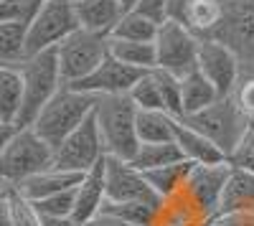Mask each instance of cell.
<instances>
[{"label": "cell", "instance_id": "6da1fadb", "mask_svg": "<svg viewBox=\"0 0 254 226\" xmlns=\"http://www.w3.org/2000/svg\"><path fill=\"white\" fill-rule=\"evenodd\" d=\"M94 119L104 142V150L112 158L132 160L140 137H137V107L127 94L99 97L94 107Z\"/></svg>", "mask_w": 254, "mask_h": 226}, {"label": "cell", "instance_id": "7a4b0ae2", "mask_svg": "<svg viewBox=\"0 0 254 226\" xmlns=\"http://www.w3.org/2000/svg\"><path fill=\"white\" fill-rule=\"evenodd\" d=\"M18 69H20V76H23V105H20V114H18L15 127H31L36 122V117L41 114V110H44L56 97V92L64 87L56 49L26 56L18 64Z\"/></svg>", "mask_w": 254, "mask_h": 226}, {"label": "cell", "instance_id": "3957f363", "mask_svg": "<svg viewBox=\"0 0 254 226\" xmlns=\"http://www.w3.org/2000/svg\"><path fill=\"white\" fill-rule=\"evenodd\" d=\"M94 107H97V97L64 84L56 92V97L41 110V114L36 117L31 127L36 130L38 137H44L56 150L81 122H87L94 114Z\"/></svg>", "mask_w": 254, "mask_h": 226}, {"label": "cell", "instance_id": "277c9868", "mask_svg": "<svg viewBox=\"0 0 254 226\" xmlns=\"http://www.w3.org/2000/svg\"><path fill=\"white\" fill-rule=\"evenodd\" d=\"M54 166V148L33 127H18L0 153V183L18 188L23 180Z\"/></svg>", "mask_w": 254, "mask_h": 226}, {"label": "cell", "instance_id": "5b68a950", "mask_svg": "<svg viewBox=\"0 0 254 226\" xmlns=\"http://www.w3.org/2000/svg\"><path fill=\"white\" fill-rule=\"evenodd\" d=\"M190 127H196L198 132H203L214 145L226 155L237 150V145L244 140V135L252 130L254 122L239 110V105L234 102V97H221L216 99L211 107L190 114V117H183Z\"/></svg>", "mask_w": 254, "mask_h": 226}, {"label": "cell", "instance_id": "8992f818", "mask_svg": "<svg viewBox=\"0 0 254 226\" xmlns=\"http://www.w3.org/2000/svg\"><path fill=\"white\" fill-rule=\"evenodd\" d=\"M79 28L76 18V0H49L44 3L33 18L28 20V36H26V56L56 49L66 36Z\"/></svg>", "mask_w": 254, "mask_h": 226}, {"label": "cell", "instance_id": "52a82bcc", "mask_svg": "<svg viewBox=\"0 0 254 226\" xmlns=\"http://www.w3.org/2000/svg\"><path fill=\"white\" fill-rule=\"evenodd\" d=\"M107 54H110V38L107 36L76 28L71 36H66L56 46V58H59L64 84H74V81L92 74L107 58Z\"/></svg>", "mask_w": 254, "mask_h": 226}, {"label": "cell", "instance_id": "ba28073f", "mask_svg": "<svg viewBox=\"0 0 254 226\" xmlns=\"http://www.w3.org/2000/svg\"><path fill=\"white\" fill-rule=\"evenodd\" d=\"M208 38L234 51L242 71H254V0H221V23Z\"/></svg>", "mask_w": 254, "mask_h": 226}, {"label": "cell", "instance_id": "9c48e42d", "mask_svg": "<svg viewBox=\"0 0 254 226\" xmlns=\"http://www.w3.org/2000/svg\"><path fill=\"white\" fill-rule=\"evenodd\" d=\"M198 46H201V38L193 31H188L181 23L163 20L155 38V58H158L155 69L171 71L176 76H186L188 71L198 66Z\"/></svg>", "mask_w": 254, "mask_h": 226}, {"label": "cell", "instance_id": "30bf717a", "mask_svg": "<svg viewBox=\"0 0 254 226\" xmlns=\"http://www.w3.org/2000/svg\"><path fill=\"white\" fill-rule=\"evenodd\" d=\"M104 155H107V150H104L97 119L92 114L54 150V168L71 170V173H87Z\"/></svg>", "mask_w": 254, "mask_h": 226}, {"label": "cell", "instance_id": "8fae6325", "mask_svg": "<svg viewBox=\"0 0 254 226\" xmlns=\"http://www.w3.org/2000/svg\"><path fill=\"white\" fill-rule=\"evenodd\" d=\"M104 180H107V201H140L160 206V196L147 183V175L135 168L130 160L104 155Z\"/></svg>", "mask_w": 254, "mask_h": 226}, {"label": "cell", "instance_id": "7c38bea8", "mask_svg": "<svg viewBox=\"0 0 254 226\" xmlns=\"http://www.w3.org/2000/svg\"><path fill=\"white\" fill-rule=\"evenodd\" d=\"M211 84L216 87L219 97H231L237 81L242 76V61L226 44L216 38H201L198 46V66H196Z\"/></svg>", "mask_w": 254, "mask_h": 226}, {"label": "cell", "instance_id": "4fadbf2b", "mask_svg": "<svg viewBox=\"0 0 254 226\" xmlns=\"http://www.w3.org/2000/svg\"><path fill=\"white\" fill-rule=\"evenodd\" d=\"M145 71L140 69H132L117 61L112 54H107V58L102 61V64L87 74L84 79L74 81V84H66V87H74L84 94H92V97H115V94H130V89L135 87V81L142 76Z\"/></svg>", "mask_w": 254, "mask_h": 226}, {"label": "cell", "instance_id": "5bb4252c", "mask_svg": "<svg viewBox=\"0 0 254 226\" xmlns=\"http://www.w3.org/2000/svg\"><path fill=\"white\" fill-rule=\"evenodd\" d=\"M229 170L231 166L226 160V163H214V166H193V170L188 175L186 188L208 219H214L219 214V203L224 196Z\"/></svg>", "mask_w": 254, "mask_h": 226}, {"label": "cell", "instance_id": "9a60e30c", "mask_svg": "<svg viewBox=\"0 0 254 226\" xmlns=\"http://www.w3.org/2000/svg\"><path fill=\"white\" fill-rule=\"evenodd\" d=\"M104 201H107V180H104V158L97 163L94 168H89L81 175V180L74 188V214L71 221H76L79 226L87 224L89 219H94Z\"/></svg>", "mask_w": 254, "mask_h": 226}, {"label": "cell", "instance_id": "2e32d148", "mask_svg": "<svg viewBox=\"0 0 254 226\" xmlns=\"http://www.w3.org/2000/svg\"><path fill=\"white\" fill-rule=\"evenodd\" d=\"M173 140L181 148L183 158L196 163V166H214V163H226V155L211 142L203 132L190 127L186 119H176L173 125Z\"/></svg>", "mask_w": 254, "mask_h": 226}, {"label": "cell", "instance_id": "e0dca14e", "mask_svg": "<svg viewBox=\"0 0 254 226\" xmlns=\"http://www.w3.org/2000/svg\"><path fill=\"white\" fill-rule=\"evenodd\" d=\"M208 224L211 219L201 211V206L193 201L186 186L178 193L163 198L155 219V226H208Z\"/></svg>", "mask_w": 254, "mask_h": 226}, {"label": "cell", "instance_id": "ac0fdd59", "mask_svg": "<svg viewBox=\"0 0 254 226\" xmlns=\"http://www.w3.org/2000/svg\"><path fill=\"white\" fill-rule=\"evenodd\" d=\"M125 8L120 0H76V18L79 28L92 31L99 36H112L115 26L122 20Z\"/></svg>", "mask_w": 254, "mask_h": 226}, {"label": "cell", "instance_id": "d6986e66", "mask_svg": "<svg viewBox=\"0 0 254 226\" xmlns=\"http://www.w3.org/2000/svg\"><path fill=\"white\" fill-rule=\"evenodd\" d=\"M84 173H71V170H61V168H46L36 175H31L28 180H23L18 186V191L23 193L28 201H41L46 196L61 193V191H71L76 188V183L81 180Z\"/></svg>", "mask_w": 254, "mask_h": 226}, {"label": "cell", "instance_id": "ffe728a7", "mask_svg": "<svg viewBox=\"0 0 254 226\" xmlns=\"http://www.w3.org/2000/svg\"><path fill=\"white\" fill-rule=\"evenodd\" d=\"M231 211H254V173L242 168L229 170L219 214H231Z\"/></svg>", "mask_w": 254, "mask_h": 226}, {"label": "cell", "instance_id": "44dd1931", "mask_svg": "<svg viewBox=\"0 0 254 226\" xmlns=\"http://www.w3.org/2000/svg\"><path fill=\"white\" fill-rule=\"evenodd\" d=\"M181 92H183V117H190L206 107H211L219 97L216 87L198 71H188L186 76H181Z\"/></svg>", "mask_w": 254, "mask_h": 226}, {"label": "cell", "instance_id": "7402d4cb", "mask_svg": "<svg viewBox=\"0 0 254 226\" xmlns=\"http://www.w3.org/2000/svg\"><path fill=\"white\" fill-rule=\"evenodd\" d=\"M23 105V76L18 64H0V119L15 125Z\"/></svg>", "mask_w": 254, "mask_h": 226}, {"label": "cell", "instance_id": "603a6c76", "mask_svg": "<svg viewBox=\"0 0 254 226\" xmlns=\"http://www.w3.org/2000/svg\"><path fill=\"white\" fill-rule=\"evenodd\" d=\"M196 163L190 160H178V163H171V166H163V168H155V170H147V183L153 186V191L163 198L178 193L186 183H188V175L193 170Z\"/></svg>", "mask_w": 254, "mask_h": 226}, {"label": "cell", "instance_id": "cb8c5ba5", "mask_svg": "<svg viewBox=\"0 0 254 226\" xmlns=\"http://www.w3.org/2000/svg\"><path fill=\"white\" fill-rule=\"evenodd\" d=\"M178 160H186V158L181 148L176 145V140H171V142H140V148L130 163L142 173H147V170L171 166V163H178Z\"/></svg>", "mask_w": 254, "mask_h": 226}, {"label": "cell", "instance_id": "d4e9b609", "mask_svg": "<svg viewBox=\"0 0 254 226\" xmlns=\"http://www.w3.org/2000/svg\"><path fill=\"white\" fill-rule=\"evenodd\" d=\"M110 54L122 61V64L140 69V71H153L158 58H155V44H142V41H117L110 38Z\"/></svg>", "mask_w": 254, "mask_h": 226}, {"label": "cell", "instance_id": "484cf974", "mask_svg": "<svg viewBox=\"0 0 254 226\" xmlns=\"http://www.w3.org/2000/svg\"><path fill=\"white\" fill-rule=\"evenodd\" d=\"M176 117L163 110H137V137L140 142H171Z\"/></svg>", "mask_w": 254, "mask_h": 226}, {"label": "cell", "instance_id": "4316f807", "mask_svg": "<svg viewBox=\"0 0 254 226\" xmlns=\"http://www.w3.org/2000/svg\"><path fill=\"white\" fill-rule=\"evenodd\" d=\"M158 28L160 23H155L153 18H147L137 10H127L122 15V20L115 26L112 36L110 38H117V41H142V44H155L158 38Z\"/></svg>", "mask_w": 254, "mask_h": 226}, {"label": "cell", "instance_id": "83f0119b", "mask_svg": "<svg viewBox=\"0 0 254 226\" xmlns=\"http://www.w3.org/2000/svg\"><path fill=\"white\" fill-rule=\"evenodd\" d=\"M158 209L153 203H140V201H104L99 214H110L120 221H127L132 226H155Z\"/></svg>", "mask_w": 254, "mask_h": 226}, {"label": "cell", "instance_id": "f1b7e54d", "mask_svg": "<svg viewBox=\"0 0 254 226\" xmlns=\"http://www.w3.org/2000/svg\"><path fill=\"white\" fill-rule=\"evenodd\" d=\"M28 23H0V64H20L26 58Z\"/></svg>", "mask_w": 254, "mask_h": 226}, {"label": "cell", "instance_id": "f546056e", "mask_svg": "<svg viewBox=\"0 0 254 226\" xmlns=\"http://www.w3.org/2000/svg\"><path fill=\"white\" fill-rule=\"evenodd\" d=\"M219 23H221V0H196L193 8H190L188 31H193L198 38H208Z\"/></svg>", "mask_w": 254, "mask_h": 226}, {"label": "cell", "instance_id": "4dcf8cb0", "mask_svg": "<svg viewBox=\"0 0 254 226\" xmlns=\"http://www.w3.org/2000/svg\"><path fill=\"white\" fill-rule=\"evenodd\" d=\"M155 79H158V87H160V97H163V107L165 112L183 119V92H181V76L171 74V71H163V69H153Z\"/></svg>", "mask_w": 254, "mask_h": 226}, {"label": "cell", "instance_id": "1f68e13d", "mask_svg": "<svg viewBox=\"0 0 254 226\" xmlns=\"http://www.w3.org/2000/svg\"><path fill=\"white\" fill-rule=\"evenodd\" d=\"M132 99V105L137 110H163V97H160V87H158V79L153 71H145L137 81H135V87L130 89V94H127Z\"/></svg>", "mask_w": 254, "mask_h": 226}, {"label": "cell", "instance_id": "d6a6232c", "mask_svg": "<svg viewBox=\"0 0 254 226\" xmlns=\"http://www.w3.org/2000/svg\"><path fill=\"white\" fill-rule=\"evenodd\" d=\"M36 211L44 216V221H51V219H71L74 214V188L71 191H61V193H54V196H46L41 201H33Z\"/></svg>", "mask_w": 254, "mask_h": 226}, {"label": "cell", "instance_id": "836d02e7", "mask_svg": "<svg viewBox=\"0 0 254 226\" xmlns=\"http://www.w3.org/2000/svg\"><path fill=\"white\" fill-rule=\"evenodd\" d=\"M10 216L13 226H46L44 216L36 211L33 201H28L18 188H10Z\"/></svg>", "mask_w": 254, "mask_h": 226}, {"label": "cell", "instance_id": "e575fe53", "mask_svg": "<svg viewBox=\"0 0 254 226\" xmlns=\"http://www.w3.org/2000/svg\"><path fill=\"white\" fill-rule=\"evenodd\" d=\"M231 97L239 105V110L254 122V71H242Z\"/></svg>", "mask_w": 254, "mask_h": 226}, {"label": "cell", "instance_id": "d590c367", "mask_svg": "<svg viewBox=\"0 0 254 226\" xmlns=\"http://www.w3.org/2000/svg\"><path fill=\"white\" fill-rule=\"evenodd\" d=\"M229 166L254 173V125H252V130L244 135V140L237 145V150L229 155Z\"/></svg>", "mask_w": 254, "mask_h": 226}, {"label": "cell", "instance_id": "8d00e7d4", "mask_svg": "<svg viewBox=\"0 0 254 226\" xmlns=\"http://www.w3.org/2000/svg\"><path fill=\"white\" fill-rule=\"evenodd\" d=\"M196 0H168L165 5V20L171 23H181L188 28V18H190V8H193Z\"/></svg>", "mask_w": 254, "mask_h": 226}, {"label": "cell", "instance_id": "74e56055", "mask_svg": "<svg viewBox=\"0 0 254 226\" xmlns=\"http://www.w3.org/2000/svg\"><path fill=\"white\" fill-rule=\"evenodd\" d=\"M214 226H254V211H231L211 219Z\"/></svg>", "mask_w": 254, "mask_h": 226}, {"label": "cell", "instance_id": "f35d334b", "mask_svg": "<svg viewBox=\"0 0 254 226\" xmlns=\"http://www.w3.org/2000/svg\"><path fill=\"white\" fill-rule=\"evenodd\" d=\"M165 5H168V0H140L135 10L147 15V18H153L155 23H163L165 20Z\"/></svg>", "mask_w": 254, "mask_h": 226}, {"label": "cell", "instance_id": "ab89813d", "mask_svg": "<svg viewBox=\"0 0 254 226\" xmlns=\"http://www.w3.org/2000/svg\"><path fill=\"white\" fill-rule=\"evenodd\" d=\"M10 188L13 186H3V183H0V226H13V216H10Z\"/></svg>", "mask_w": 254, "mask_h": 226}, {"label": "cell", "instance_id": "60d3db41", "mask_svg": "<svg viewBox=\"0 0 254 226\" xmlns=\"http://www.w3.org/2000/svg\"><path fill=\"white\" fill-rule=\"evenodd\" d=\"M81 226H132V224H127V221H120L110 214H97L94 219H89L87 224H81Z\"/></svg>", "mask_w": 254, "mask_h": 226}, {"label": "cell", "instance_id": "b9f144b4", "mask_svg": "<svg viewBox=\"0 0 254 226\" xmlns=\"http://www.w3.org/2000/svg\"><path fill=\"white\" fill-rule=\"evenodd\" d=\"M15 125H10V122H3V119H0V153H3L5 150V145H8V142H10V137L15 135Z\"/></svg>", "mask_w": 254, "mask_h": 226}, {"label": "cell", "instance_id": "7bdbcfd3", "mask_svg": "<svg viewBox=\"0 0 254 226\" xmlns=\"http://www.w3.org/2000/svg\"><path fill=\"white\" fill-rule=\"evenodd\" d=\"M23 3H26V8H28V15L33 18V13L44 5V3H49V0H23Z\"/></svg>", "mask_w": 254, "mask_h": 226}, {"label": "cell", "instance_id": "ee69618b", "mask_svg": "<svg viewBox=\"0 0 254 226\" xmlns=\"http://www.w3.org/2000/svg\"><path fill=\"white\" fill-rule=\"evenodd\" d=\"M46 226H79V224L71 219H51V221H46Z\"/></svg>", "mask_w": 254, "mask_h": 226}, {"label": "cell", "instance_id": "f6af8a7d", "mask_svg": "<svg viewBox=\"0 0 254 226\" xmlns=\"http://www.w3.org/2000/svg\"><path fill=\"white\" fill-rule=\"evenodd\" d=\"M137 3H140V0H120V5L125 8V13H127V10H135Z\"/></svg>", "mask_w": 254, "mask_h": 226}]
</instances>
